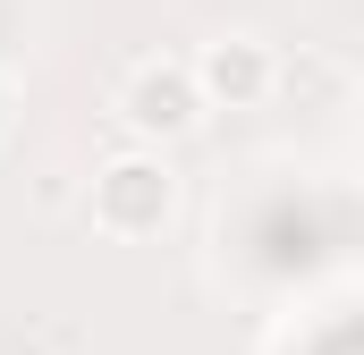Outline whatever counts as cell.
<instances>
[{
  "label": "cell",
  "instance_id": "cell-5",
  "mask_svg": "<svg viewBox=\"0 0 364 355\" xmlns=\"http://www.w3.org/2000/svg\"><path fill=\"white\" fill-rule=\"evenodd\" d=\"M356 136H364V85H356Z\"/></svg>",
  "mask_w": 364,
  "mask_h": 355
},
{
  "label": "cell",
  "instance_id": "cell-2",
  "mask_svg": "<svg viewBox=\"0 0 364 355\" xmlns=\"http://www.w3.org/2000/svg\"><path fill=\"white\" fill-rule=\"evenodd\" d=\"M203 110H212V102H203V85H195V60H136L127 85H119V127H127L144 153L195 136Z\"/></svg>",
  "mask_w": 364,
  "mask_h": 355
},
{
  "label": "cell",
  "instance_id": "cell-3",
  "mask_svg": "<svg viewBox=\"0 0 364 355\" xmlns=\"http://www.w3.org/2000/svg\"><path fill=\"white\" fill-rule=\"evenodd\" d=\"M195 85L212 110H255V102H272L279 85V60L263 34H212L203 51H195Z\"/></svg>",
  "mask_w": 364,
  "mask_h": 355
},
{
  "label": "cell",
  "instance_id": "cell-1",
  "mask_svg": "<svg viewBox=\"0 0 364 355\" xmlns=\"http://www.w3.org/2000/svg\"><path fill=\"white\" fill-rule=\"evenodd\" d=\"M178 212V178L161 153H144V144H127V153H110L85 186V220L102 237H119V246H136V237H161V220Z\"/></svg>",
  "mask_w": 364,
  "mask_h": 355
},
{
  "label": "cell",
  "instance_id": "cell-4",
  "mask_svg": "<svg viewBox=\"0 0 364 355\" xmlns=\"http://www.w3.org/2000/svg\"><path fill=\"white\" fill-rule=\"evenodd\" d=\"M9 136H17V85L0 77V144H9Z\"/></svg>",
  "mask_w": 364,
  "mask_h": 355
}]
</instances>
